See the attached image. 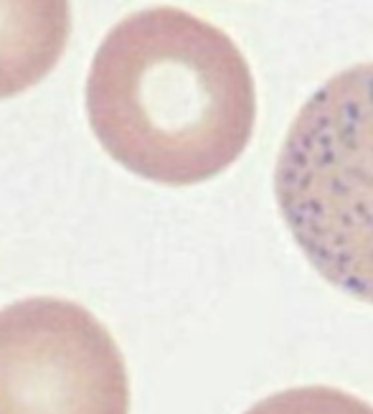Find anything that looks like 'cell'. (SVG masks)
Listing matches in <instances>:
<instances>
[{"mask_svg": "<svg viewBox=\"0 0 373 414\" xmlns=\"http://www.w3.org/2000/svg\"><path fill=\"white\" fill-rule=\"evenodd\" d=\"M87 112L97 140L127 171L194 186L247 150L257 89L244 54L221 28L178 8H147L102 41Z\"/></svg>", "mask_w": 373, "mask_h": 414, "instance_id": "cell-1", "label": "cell"}, {"mask_svg": "<svg viewBox=\"0 0 373 414\" xmlns=\"http://www.w3.org/2000/svg\"><path fill=\"white\" fill-rule=\"evenodd\" d=\"M274 196L310 265L373 302V64L335 74L305 102L277 158Z\"/></svg>", "mask_w": 373, "mask_h": 414, "instance_id": "cell-2", "label": "cell"}, {"mask_svg": "<svg viewBox=\"0 0 373 414\" xmlns=\"http://www.w3.org/2000/svg\"><path fill=\"white\" fill-rule=\"evenodd\" d=\"M117 343L76 302L28 298L0 310V414H127Z\"/></svg>", "mask_w": 373, "mask_h": 414, "instance_id": "cell-3", "label": "cell"}, {"mask_svg": "<svg viewBox=\"0 0 373 414\" xmlns=\"http://www.w3.org/2000/svg\"><path fill=\"white\" fill-rule=\"evenodd\" d=\"M69 0H0V100L36 87L61 59Z\"/></svg>", "mask_w": 373, "mask_h": 414, "instance_id": "cell-4", "label": "cell"}, {"mask_svg": "<svg viewBox=\"0 0 373 414\" xmlns=\"http://www.w3.org/2000/svg\"><path fill=\"white\" fill-rule=\"evenodd\" d=\"M247 414H373V407L340 389L300 387L266 396Z\"/></svg>", "mask_w": 373, "mask_h": 414, "instance_id": "cell-5", "label": "cell"}]
</instances>
